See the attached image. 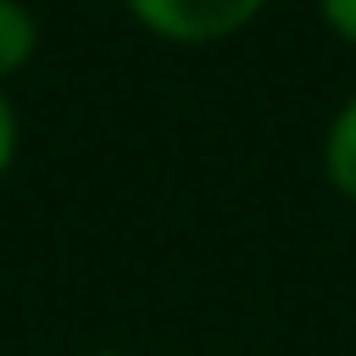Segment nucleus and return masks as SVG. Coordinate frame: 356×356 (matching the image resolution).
I'll return each mask as SVG.
<instances>
[{
    "label": "nucleus",
    "instance_id": "20e7f679",
    "mask_svg": "<svg viewBox=\"0 0 356 356\" xmlns=\"http://www.w3.org/2000/svg\"><path fill=\"white\" fill-rule=\"evenodd\" d=\"M17 145H22V122H17V106H11V95H6V83H0V178L11 172Z\"/></svg>",
    "mask_w": 356,
    "mask_h": 356
},
{
    "label": "nucleus",
    "instance_id": "f257e3e1",
    "mask_svg": "<svg viewBox=\"0 0 356 356\" xmlns=\"http://www.w3.org/2000/svg\"><path fill=\"white\" fill-rule=\"evenodd\" d=\"M128 17L167 44H222L245 33L267 0H122Z\"/></svg>",
    "mask_w": 356,
    "mask_h": 356
},
{
    "label": "nucleus",
    "instance_id": "f03ea898",
    "mask_svg": "<svg viewBox=\"0 0 356 356\" xmlns=\"http://www.w3.org/2000/svg\"><path fill=\"white\" fill-rule=\"evenodd\" d=\"M323 178L334 184V195H345L356 206V89L328 117V134H323Z\"/></svg>",
    "mask_w": 356,
    "mask_h": 356
},
{
    "label": "nucleus",
    "instance_id": "39448f33",
    "mask_svg": "<svg viewBox=\"0 0 356 356\" xmlns=\"http://www.w3.org/2000/svg\"><path fill=\"white\" fill-rule=\"evenodd\" d=\"M317 11H323V22H328L334 39L356 44V0H317Z\"/></svg>",
    "mask_w": 356,
    "mask_h": 356
},
{
    "label": "nucleus",
    "instance_id": "423d86ee",
    "mask_svg": "<svg viewBox=\"0 0 356 356\" xmlns=\"http://www.w3.org/2000/svg\"><path fill=\"white\" fill-rule=\"evenodd\" d=\"M72 356H134V350H117V345H100V350H72Z\"/></svg>",
    "mask_w": 356,
    "mask_h": 356
},
{
    "label": "nucleus",
    "instance_id": "7ed1b4c3",
    "mask_svg": "<svg viewBox=\"0 0 356 356\" xmlns=\"http://www.w3.org/2000/svg\"><path fill=\"white\" fill-rule=\"evenodd\" d=\"M39 56V17L28 0H0V83H11Z\"/></svg>",
    "mask_w": 356,
    "mask_h": 356
}]
</instances>
